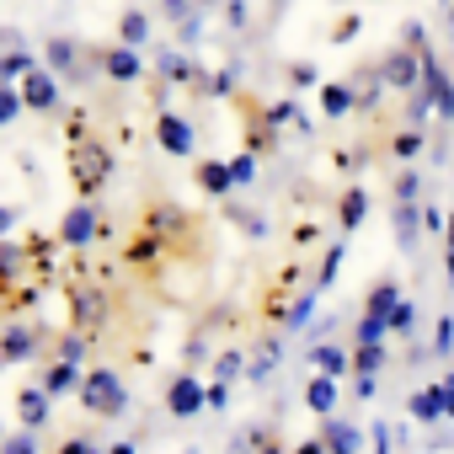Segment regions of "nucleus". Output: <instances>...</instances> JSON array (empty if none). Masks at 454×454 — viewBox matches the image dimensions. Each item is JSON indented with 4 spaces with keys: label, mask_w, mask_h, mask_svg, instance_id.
<instances>
[{
    "label": "nucleus",
    "mask_w": 454,
    "mask_h": 454,
    "mask_svg": "<svg viewBox=\"0 0 454 454\" xmlns=\"http://www.w3.org/2000/svg\"><path fill=\"white\" fill-rule=\"evenodd\" d=\"M70 182H75V192L81 198H97L102 192V182L113 176V155H107V145H97L91 134H86V123L75 118V129H70Z\"/></svg>",
    "instance_id": "nucleus-1"
},
{
    "label": "nucleus",
    "mask_w": 454,
    "mask_h": 454,
    "mask_svg": "<svg viewBox=\"0 0 454 454\" xmlns=\"http://www.w3.org/2000/svg\"><path fill=\"white\" fill-rule=\"evenodd\" d=\"M81 406H86L91 417H123L129 390H123V380H118L113 369H86V374H81Z\"/></svg>",
    "instance_id": "nucleus-2"
},
{
    "label": "nucleus",
    "mask_w": 454,
    "mask_h": 454,
    "mask_svg": "<svg viewBox=\"0 0 454 454\" xmlns=\"http://www.w3.org/2000/svg\"><path fill=\"white\" fill-rule=\"evenodd\" d=\"M208 401H203V385H198V374H176L171 385H166V411L171 417H198Z\"/></svg>",
    "instance_id": "nucleus-3"
},
{
    "label": "nucleus",
    "mask_w": 454,
    "mask_h": 454,
    "mask_svg": "<svg viewBox=\"0 0 454 454\" xmlns=\"http://www.w3.org/2000/svg\"><path fill=\"white\" fill-rule=\"evenodd\" d=\"M59 241H65V247H91V241H97V208H91V203H75V208L59 219Z\"/></svg>",
    "instance_id": "nucleus-4"
},
{
    "label": "nucleus",
    "mask_w": 454,
    "mask_h": 454,
    "mask_svg": "<svg viewBox=\"0 0 454 454\" xmlns=\"http://www.w3.org/2000/svg\"><path fill=\"white\" fill-rule=\"evenodd\" d=\"M155 139H160L166 155H187V150H192V129H187L176 113H155Z\"/></svg>",
    "instance_id": "nucleus-5"
},
{
    "label": "nucleus",
    "mask_w": 454,
    "mask_h": 454,
    "mask_svg": "<svg viewBox=\"0 0 454 454\" xmlns=\"http://www.w3.org/2000/svg\"><path fill=\"white\" fill-rule=\"evenodd\" d=\"M54 102H59L54 81H49L43 70H27V75H22V107H33V113H54Z\"/></svg>",
    "instance_id": "nucleus-6"
},
{
    "label": "nucleus",
    "mask_w": 454,
    "mask_h": 454,
    "mask_svg": "<svg viewBox=\"0 0 454 454\" xmlns=\"http://www.w3.org/2000/svg\"><path fill=\"white\" fill-rule=\"evenodd\" d=\"M70 300H75V321L81 332H97L102 326V289H86V284H70Z\"/></svg>",
    "instance_id": "nucleus-7"
},
{
    "label": "nucleus",
    "mask_w": 454,
    "mask_h": 454,
    "mask_svg": "<svg viewBox=\"0 0 454 454\" xmlns=\"http://www.w3.org/2000/svg\"><path fill=\"white\" fill-rule=\"evenodd\" d=\"M316 438L326 443V454H358V449H364L358 427H348V422H337V417H326V427H321Z\"/></svg>",
    "instance_id": "nucleus-8"
},
{
    "label": "nucleus",
    "mask_w": 454,
    "mask_h": 454,
    "mask_svg": "<svg viewBox=\"0 0 454 454\" xmlns=\"http://www.w3.org/2000/svg\"><path fill=\"white\" fill-rule=\"evenodd\" d=\"M305 406H310L316 417H332V411H337V380L316 374V380L305 385Z\"/></svg>",
    "instance_id": "nucleus-9"
},
{
    "label": "nucleus",
    "mask_w": 454,
    "mask_h": 454,
    "mask_svg": "<svg viewBox=\"0 0 454 454\" xmlns=\"http://www.w3.org/2000/svg\"><path fill=\"white\" fill-rule=\"evenodd\" d=\"M422 75V59H411V49H395L390 59H385V81L390 86H411Z\"/></svg>",
    "instance_id": "nucleus-10"
},
{
    "label": "nucleus",
    "mask_w": 454,
    "mask_h": 454,
    "mask_svg": "<svg viewBox=\"0 0 454 454\" xmlns=\"http://www.w3.org/2000/svg\"><path fill=\"white\" fill-rule=\"evenodd\" d=\"M395 300H401V294H395V284H390V278H380V284L369 289V300H364V316H369V321H390Z\"/></svg>",
    "instance_id": "nucleus-11"
},
{
    "label": "nucleus",
    "mask_w": 454,
    "mask_h": 454,
    "mask_svg": "<svg viewBox=\"0 0 454 454\" xmlns=\"http://www.w3.org/2000/svg\"><path fill=\"white\" fill-rule=\"evenodd\" d=\"M364 214H369V192H364V187H348V192H342V203H337L342 231H358V224H364Z\"/></svg>",
    "instance_id": "nucleus-12"
},
{
    "label": "nucleus",
    "mask_w": 454,
    "mask_h": 454,
    "mask_svg": "<svg viewBox=\"0 0 454 454\" xmlns=\"http://www.w3.org/2000/svg\"><path fill=\"white\" fill-rule=\"evenodd\" d=\"M348 369H358V380H374V374L385 369V348H380V342H358L353 358H348Z\"/></svg>",
    "instance_id": "nucleus-13"
},
{
    "label": "nucleus",
    "mask_w": 454,
    "mask_h": 454,
    "mask_svg": "<svg viewBox=\"0 0 454 454\" xmlns=\"http://www.w3.org/2000/svg\"><path fill=\"white\" fill-rule=\"evenodd\" d=\"M17 417H22L27 433L43 427V417H49V395H43V390H22V395H17Z\"/></svg>",
    "instance_id": "nucleus-14"
},
{
    "label": "nucleus",
    "mask_w": 454,
    "mask_h": 454,
    "mask_svg": "<svg viewBox=\"0 0 454 454\" xmlns=\"http://www.w3.org/2000/svg\"><path fill=\"white\" fill-rule=\"evenodd\" d=\"M65 390H81V374H75L70 358H59V364L43 374V395H65Z\"/></svg>",
    "instance_id": "nucleus-15"
},
{
    "label": "nucleus",
    "mask_w": 454,
    "mask_h": 454,
    "mask_svg": "<svg viewBox=\"0 0 454 454\" xmlns=\"http://www.w3.org/2000/svg\"><path fill=\"white\" fill-rule=\"evenodd\" d=\"M406 411H411V422H422V427H427V422H438V417H443V406H438V385L417 390V395L406 401Z\"/></svg>",
    "instance_id": "nucleus-16"
},
{
    "label": "nucleus",
    "mask_w": 454,
    "mask_h": 454,
    "mask_svg": "<svg viewBox=\"0 0 454 454\" xmlns=\"http://www.w3.org/2000/svg\"><path fill=\"white\" fill-rule=\"evenodd\" d=\"M198 182H203V192H214V198H224L236 182H231V166H219V160H203L198 166Z\"/></svg>",
    "instance_id": "nucleus-17"
},
{
    "label": "nucleus",
    "mask_w": 454,
    "mask_h": 454,
    "mask_svg": "<svg viewBox=\"0 0 454 454\" xmlns=\"http://www.w3.org/2000/svg\"><path fill=\"white\" fill-rule=\"evenodd\" d=\"M107 75H113V81H134V75H139V59H134L129 49H113V54H107Z\"/></svg>",
    "instance_id": "nucleus-18"
},
{
    "label": "nucleus",
    "mask_w": 454,
    "mask_h": 454,
    "mask_svg": "<svg viewBox=\"0 0 454 454\" xmlns=\"http://www.w3.org/2000/svg\"><path fill=\"white\" fill-rule=\"evenodd\" d=\"M321 107H326V118H342L353 107V91L348 86H321Z\"/></svg>",
    "instance_id": "nucleus-19"
},
{
    "label": "nucleus",
    "mask_w": 454,
    "mask_h": 454,
    "mask_svg": "<svg viewBox=\"0 0 454 454\" xmlns=\"http://www.w3.org/2000/svg\"><path fill=\"white\" fill-rule=\"evenodd\" d=\"M33 353V337L17 326V332H6V342H0V358H6V364H17V358H27Z\"/></svg>",
    "instance_id": "nucleus-20"
},
{
    "label": "nucleus",
    "mask_w": 454,
    "mask_h": 454,
    "mask_svg": "<svg viewBox=\"0 0 454 454\" xmlns=\"http://www.w3.org/2000/svg\"><path fill=\"white\" fill-rule=\"evenodd\" d=\"M316 369H321L326 380H337V374L348 369V353H337V348H316Z\"/></svg>",
    "instance_id": "nucleus-21"
},
{
    "label": "nucleus",
    "mask_w": 454,
    "mask_h": 454,
    "mask_svg": "<svg viewBox=\"0 0 454 454\" xmlns=\"http://www.w3.org/2000/svg\"><path fill=\"white\" fill-rule=\"evenodd\" d=\"M390 332H401V337H411V326H417V310L406 305V300H395V310H390V321H385Z\"/></svg>",
    "instance_id": "nucleus-22"
},
{
    "label": "nucleus",
    "mask_w": 454,
    "mask_h": 454,
    "mask_svg": "<svg viewBox=\"0 0 454 454\" xmlns=\"http://www.w3.org/2000/svg\"><path fill=\"white\" fill-rule=\"evenodd\" d=\"M252 449H257V454H284L278 427H252Z\"/></svg>",
    "instance_id": "nucleus-23"
},
{
    "label": "nucleus",
    "mask_w": 454,
    "mask_h": 454,
    "mask_svg": "<svg viewBox=\"0 0 454 454\" xmlns=\"http://www.w3.org/2000/svg\"><path fill=\"white\" fill-rule=\"evenodd\" d=\"M6 284H17V252L0 247V289H6Z\"/></svg>",
    "instance_id": "nucleus-24"
},
{
    "label": "nucleus",
    "mask_w": 454,
    "mask_h": 454,
    "mask_svg": "<svg viewBox=\"0 0 454 454\" xmlns=\"http://www.w3.org/2000/svg\"><path fill=\"white\" fill-rule=\"evenodd\" d=\"M385 332H390L385 321H369V316L358 321V342H385Z\"/></svg>",
    "instance_id": "nucleus-25"
},
{
    "label": "nucleus",
    "mask_w": 454,
    "mask_h": 454,
    "mask_svg": "<svg viewBox=\"0 0 454 454\" xmlns=\"http://www.w3.org/2000/svg\"><path fill=\"white\" fill-rule=\"evenodd\" d=\"M438 406H443V417L454 422V374H443V380H438Z\"/></svg>",
    "instance_id": "nucleus-26"
},
{
    "label": "nucleus",
    "mask_w": 454,
    "mask_h": 454,
    "mask_svg": "<svg viewBox=\"0 0 454 454\" xmlns=\"http://www.w3.org/2000/svg\"><path fill=\"white\" fill-rule=\"evenodd\" d=\"M337 262H342V247H332V257H326V262H321V278H316V284H321V289H326V284H332V278H337Z\"/></svg>",
    "instance_id": "nucleus-27"
},
{
    "label": "nucleus",
    "mask_w": 454,
    "mask_h": 454,
    "mask_svg": "<svg viewBox=\"0 0 454 454\" xmlns=\"http://www.w3.org/2000/svg\"><path fill=\"white\" fill-rule=\"evenodd\" d=\"M17 107H22V97H17V91H0V123H12V118H17Z\"/></svg>",
    "instance_id": "nucleus-28"
},
{
    "label": "nucleus",
    "mask_w": 454,
    "mask_h": 454,
    "mask_svg": "<svg viewBox=\"0 0 454 454\" xmlns=\"http://www.w3.org/2000/svg\"><path fill=\"white\" fill-rule=\"evenodd\" d=\"M145 38V17H123V43H139Z\"/></svg>",
    "instance_id": "nucleus-29"
},
{
    "label": "nucleus",
    "mask_w": 454,
    "mask_h": 454,
    "mask_svg": "<svg viewBox=\"0 0 454 454\" xmlns=\"http://www.w3.org/2000/svg\"><path fill=\"white\" fill-rule=\"evenodd\" d=\"M54 454H97V449H91L86 438H59V449H54Z\"/></svg>",
    "instance_id": "nucleus-30"
},
{
    "label": "nucleus",
    "mask_w": 454,
    "mask_h": 454,
    "mask_svg": "<svg viewBox=\"0 0 454 454\" xmlns=\"http://www.w3.org/2000/svg\"><path fill=\"white\" fill-rule=\"evenodd\" d=\"M0 454H38V449H33V438H27V433H17V438H12L6 449H0Z\"/></svg>",
    "instance_id": "nucleus-31"
},
{
    "label": "nucleus",
    "mask_w": 454,
    "mask_h": 454,
    "mask_svg": "<svg viewBox=\"0 0 454 454\" xmlns=\"http://www.w3.org/2000/svg\"><path fill=\"white\" fill-rule=\"evenodd\" d=\"M443 268H449V278H454V219H449V231H443Z\"/></svg>",
    "instance_id": "nucleus-32"
},
{
    "label": "nucleus",
    "mask_w": 454,
    "mask_h": 454,
    "mask_svg": "<svg viewBox=\"0 0 454 454\" xmlns=\"http://www.w3.org/2000/svg\"><path fill=\"white\" fill-rule=\"evenodd\" d=\"M247 176H252V155H236L231 160V182H247Z\"/></svg>",
    "instance_id": "nucleus-33"
},
{
    "label": "nucleus",
    "mask_w": 454,
    "mask_h": 454,
    "mask_svg": "<svg viewBox=\"0 0 454 454\" xmlns=\"http://www.w3.org/2000/svg\"><path fill=\"white\" fill-rule=\"evenodd\" d=\"M289 454H326V443H321V438H305V443H294Z\"/></svg>",
    "instance_id": "nucleus-34"
},
{
    "label": "nucleus",
    "mask_w": 454,
    "mask_h": 454,
    "mask_svg": "<svg viewBox=\"0 0 454 454\" xmlns=\"http://www.w3.org/2000/svg\"><path fill=\"white\" fill-rule=\"evenodd\" d=\"M417 145H422V139H417V134H406V139H395V155H417Z\"/></svg>",
    "instance_id": "nucleus-35"
},
{
    "label": "nucleus",
    "mask_w": 454,
    "mask_h": 454,
    "mask_svg": "<svg viewBox=\"0 0 454 454\" xmlns=\"http://www.w3.org/2000/svg\"><path fill=\"white\" fill-rule=\"evenodd\" d=\"M203 401L208 406H224V385H203Z\"/></svg>",
    "instance_id": "nucleus-36"
},
{
    "label": "nucleus",
    "mask_w": 454,
    "mask_h": 454,
    "mask_svg": "<svg viewBox=\"0 0 454 454\" xmlns=\"http://www.w3.org/2000/svg\"><path fill=\"white\" fill-rule=\"evenodd\" d=\"M374 449H380V454H390V433H385V427H374Z\"/></svg>",
    "instance_id": "nucleus-37"
},
{
    "label": "nucleus",
    "mask_w": 454,
    "mask_h": 454,
    "mask_svg": "<svg viewBox=\"0 0 454 454\" xmlns=\"http://www.w3.org/2000/svg\"><path fill=\"white\" fill-rule=\"evenodd\" d=\"M107 454H134V443H113V449H107Z\"/></svg>",
    "instance_id": "nucleus-38"
}]
</instances>
